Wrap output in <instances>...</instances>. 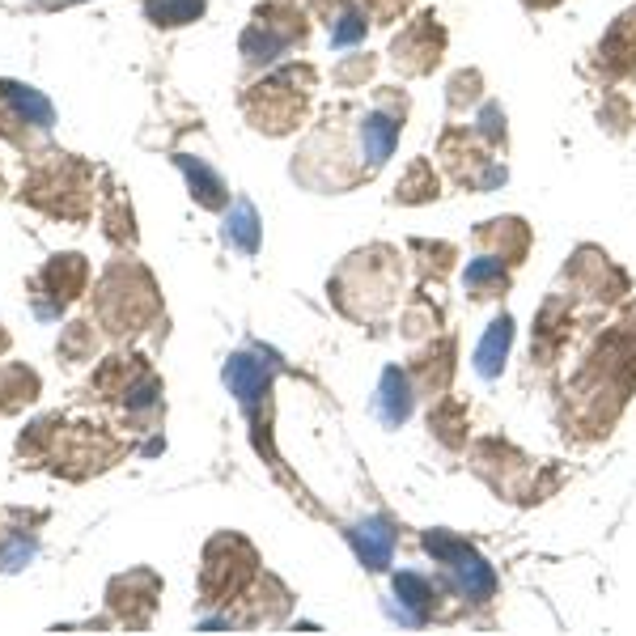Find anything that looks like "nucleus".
Masks as SVG:
<instances>
[{"label":"nucleus","instance_id":"obj_15","mask_svg":"<svg viewBox=\"0 0 636 636\" xmlns=\"http://www.w3.org/2000/svg\"><path fill=\"white\" fill-rule=\"evenodd\" d=\"M526 5H535V9H552V5H560V0H526Z\"/></svg>","mask_w":636,"mask_h":636},{"label":"nucleus","instance_id":"obj_10","mask_svg":"<svg viewBox=\"0 0 636 636\" xmlns=\"http://www.w3.org/2000/svg\"><path fill=\"white\" fill-rule=\"evenodd\" d=\"M204 9V0H149V17L157 26H183L196 22Z\"/></svg>","mask_w":636,"mask_h":636},{"label":"nucleus","instance_id":"obj_11","mask_svg":"<svg viewBox=\"0 0 636 636\" xmlns=\"http://www.w3.org/2000/svg\"><path fill=\"white\" fill-rule=\"evenodd\" d=\"M395 594L403 598V607H412V620H424V615H429V586H424L416 573H399Z\"/></svg>","mask_w":636,"mask_h":636},{"label":"nucleus","instance_id":"obj_14","mask_svg":"<svg viewBox=\"0 0 636 636\" xmlns=\"http://www.w3.org/2000/svg\"><path fill=\"white\" fill-rule=\"evenodd\" d=\"M475 98H480V73H458L454 81H450V106L458 111V106H471Z\"/></svg>","mask_w":636,"mask_h":636},{"label":"nucleus","instance_id":"obj_3","mask_svg":"<svg viewBox=\"0 0 636 636\" xmlns=\"http://www.w3.org/2000/svg\"><path fill=\"white\" fill-rule=\"evenodd\" d=\"M424 547H429V552L458 577V590H467L475 598H488L492 590H497V577H492V569L471 552L467 543H458L450 535H429V539H424Z\"/></svg>","mask_w":636,"mask_h":636},{"label":"nucleus","instance_id":"obj_5","mask_svg":"<svg viewBox=\"0 0 636 636\" xmlns=\"http://www.w3.org/2000/svg\"><path fill=\"white\" fill-rule=\"evenodd\" d=\"M352 543H357V556L369 564V569H382V564L391 560L395 530L386 522H361V526H352Z\"/></svg>","mask_w":636,"mask_h":636},{"label":"nucleus","instance_id":"obj_4","mask_svg":"<svg viewBox=\"0 0 636 636\" xmlns=\"http://www.w3.org/2000/svg\"><path fill=\"white\" fill-rule=\"evenodd\" d=\"M225 382L242 403H255L259 395H268L272 369L255 357H246V352H238V357H229V365H225Z\"/></svg>","mask_w":636,"mask_h":636},{"label":"nucleus","instance_id":"obj_6","mask_svg":"<svg viewBox=\"0 0 636 636\" xmlns=\"http://www.w3.org/2000/svg\"><path fill=\"white\" fill-rule=\"evenodd\" d=\"M509 318H497V323L488 327V335H484V344L475 348V369H480L484 378H492L501 369V361H505V352H509Z\"/></svg>","mask_w":636,"mask_h":636},{"label":"nucleus","instance_id":"obj_13","mask_svg":"<svg viewBox=\"0 0 636 636\" xmlns=\"http://www.w3.org/2000/svg\"><path fill=\"white\" fill-rule=\"evenodd\" d=\"M365 13L361 9H344L340 17H335V26H331V43L335 47H348V43H357V39H365Z\"/></svg>","mask_w":636,"mask_h":636},{"label":"nucleus","instance_id":"obj_2","mask_svg":"<svg viewBox=\"0 0 636 636\" xmlns=\"http://www.w3.org/2000/svg\"><path fill=\"white\" fill-rule=\"evenodd\" d=\"M441 51H446V30L437 26L433 13H420L416 22L395 39L391 60H395V68H403L408 77H420V73H433L437 60H441Z\"/></svg>","mask_w":636,"mask_h":636},{"label":"nucleus","instance_id":"obj_12","mask_svg":"<svg viewBox=\"0 0 636 636\" xmlns=\"http://www.w3.org/2000/svg\"><path fill=\"white\" fill-rule=\"evenodd\" d=\"M467 289H475V293H497V289H505V272H501V263L497 259H475L471 268H467Z\"/></svg>","mask_w":636,"mask_h":636},{"label":"nucleus","instance_id":"obj_1","mask_svg":"<svg viewBox=\"0 0 636 636\" xmlns=\"http://www.w3.org/2000/svg\"><path fill=\"white\" fill-rule=\"evenodd\" d=\"M310 85H314L310 68H280L276 77L255 85V94H246V111H251L255 128H268V132L293 128L310 98Z\"/></svg>","mask_w":636,"mask_h":636},{"label":"nucleus","instance_id":"obj_8","mask_svg":"<svg viewBox=\"0 0 636 636\" xmlns=\"http://www.w3.org/2000/svg\"><path fill=\"white\" fill-rule=\"evenodd\" d=\"M412 399H408V382L399 378V369H386L382 378V420L386 424H399L403 416H408Z\"/></svg>","mask_w":636,"mask_h":636},{"label":"nucleus","instance_id":"obj_9","mask_svg":"<svg viewBox=\"0 0 636 636\" xmlns=\"http://www.w3.org/2000/svg\"><path fill=\"white\" fill-rule=\"evenodd\" d=\"M225 234L238 242V251L255 255V251H259V221H255V208H251V204H238V208H234V217L225 221Z\"/></svg>","mask_w":636,"mask_h":636},{"label":"nucleus","instance_id":"obj_7","mask_svg":"<svg viewBox=\"0 0 636 636\" xmlns=\"http://www.w3.org/2000/svg\"><path fill=\"white\" fill-rule=\"evenodd\" d=\"M179 166L187 170V179H191V196H200V204H208V208H217L225 196H221V179H217V174H212L204 162H200V157H196V162H191V157H179Z\"/></svg>","mask_w":636,"mask_h":636}]
</instances>
